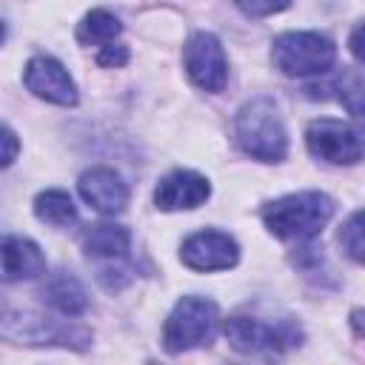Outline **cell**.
<instances>
[{"instance_id":"cell-1","label":"cell","mask_w":365,"mask_h":365,"mask_svg":"<svg viewBox=\"0 0 365 365\" xmlns=\"http://www.w3.org/2000/svg\"><path fill=\"white\" fill-rule=\"evenodd\" d=\"M331 217H334V202L322 191L288 194L262 208V220L268 231L279 240H297V242L314 240L328 225Z\"/></svg>"},{"instance_id":"cell-2","label":"cell","mask_w":365,"mask_h":365,"mask_svg":"<svg viewBox=\"0 0 365 365\" xmlns=\"http://www.w3.org/2000/svg\"><path fill=\"white\" fill-rule=\"evenodd\" d=\"M237 140L245 154L262 163H279L288 151V134L271 97L248 100L237 114Z\"/></svg>"},{"instance_id":"cell-3","label":"cell","mask_w":365,"mask_h":365,"mask_svg":"<svg viewBox=\"0 0 365 365\" xmlns=\"http://www.w3.org/2000/svg\"><path fill=\"white\" fill-rule=\"evenodd\" d=\"M271 60L288 77L325 74L336 60V46L317 31H285L274 37Z\"/></svg>"},{"instance_id":"cell-4","label":"cell","mask_w":365,"mask_h":365,"mask_svg":"<svg viewBox=\"0 0 365 365\" xmlns=\"http://www.w3.org/2000/svg\"><path fill=\"white\" fill-rule=\"evenodd\" d=\"M217 328V305L205 297H182L165 319L163 342L171 354L208 345Z\"/></svg>"},{"instance_id":"cell-5","label":"cell","mask_w":365,"mask_h":365,"mask_svg":"<svg viewBox=\"0 0 365 365\" xmlns=\"http://www.w3.org/2000/svg\"><path fill=\"white\" fill-rule=\"evenodd\" d=\"M308 151L331 165H354L365 160V137L342 120L319 117L305 131Z\"/></svg>"},{"instance_id":"cell-6","label":"cell","mask_w":365,"mask_h":365,"mask_svg":"<svg viewBox=\"0 0 365 365\" xmlns=\"http://www.w3.org/2000/svg\"><path fill=\"white\" fill-rule=\"evenodd\" d=\"M182 63H185L191 83L200 86L202 91H222L225 88L228 60H225L222 43L214 34L197 31L194 37H188V43L182 48Z\"/></svg>"},{"instance_id":"cell-7","label":"cell","mask_w":365,"mask_h":365,"mask_svg":"<svg viewBox=\"0 0 365 365\" xmlns=\"http://www.w3.org/2000/svg\"><path fill=\"white\" fill-rule=\"evenodd\" d=\"M222 334L228 339V345L240 354H277L288 345L297 342V331L288 328V325H265L259 319H251V317H231L225 319L222 325Z\"/></svg>"},{"instance_id":"cell-8","label":"cell","mask_w":365,"mask_h":365,"mask_svg":"<svg viewBox=\"0 0 365 365\" xmlns=\"http://www.w3.org/2000/svg\"><path fill=\"white\" fill-rule=\"evenodd\" d=\"M23 83L40 100H48V103H57V106H74L77 103V86L68 77L66 66L54 57H46V54L31 57L26 63Z\"/></svg>"},{"instance_id":"cell-9","label":"cell","mask_w":365,"mask_h":365,"mask_svg":"<svg viewBox=\"0 0 365 365\" xmlns=\"http://www.w3.org/2000/svg\"><path fill=\"white\" fill-rule=\"evenodd\" d=\"M180 257L191 271H228L237 265L240 248L222 231H197L182 242Z\"/></svg>"},{"instance_id":"cell-10","label":"cell","mask_w":365,"mask_h":365,"mask_svg":"<svg viewBox=\"0 0 365 365\" xmlns=\"http://www.w3.org/2000/svg\"><path fill=\"white\" fill-rule=\"evenodd\" d=\"M211 185L202 174L177 168L165 174L154 191V202L160 211H182V208H197L208 200Z\"/></svg>"},{"instance_id":"cell-11","label":"cell","mask_w":365,"mask_h":365,"mask_svg":"<svg viewBox=\"0 0 365 365\" xmlns=\"http://www.w3.org/2000/svg\"><path fill=\"white\" fill-rule=\"evenodd\" d=\"M80 197L100 214H120L128 205V188L111 168H88L80 174Z\"/></svg>"},{"instance_id":"cell-12","label":"cell","mask_w":365,"mask_h":365,"mask_svg":"<svg viewBox=\"0 0 365 365\" xmlns=\"http://www.w3.org/2000/svg\"><path fill=\"white\" fill-rule=\"evenodd\" d=\"M6 336L26 339L29 345H71V348H86L91 342V334L83 325H68V322H48L43 317H26L20 322V331H6Z\"/></svg>"},{"instance_id":"cell-13","label":"cell","mask_w":365,"mask_h":365,"mask_svg":"<svg viewBox=\"0 0 365 365\" xmlns=\"http://www.w3.org/2000/svg\"><path fill=\"white\" fill-rule=\"evenodd\" d=\"M46 271V257L37 242L26 237H3V279H34Z\"/></svg>"},{"instance_id":"cell-14","label":"cell","mask_w":365,"mask_h":365,"mask_svg":"<svg viewBox=\"0 0 365 365\" xmlns=\"http://www.w3.org/2000/svg\"><path fill=\"white\" fill-rule=\"evenodd\" d=\"M131 237L123 225L114 222H94L83 231V251L94 259H120L125 257Z\"/></svg>"},{"instance_id":"cell-15","label":"cell","mask_w":365,"mask_h":365,"mask_svg":"<svg viewBox=\"0 0 365 365\" xmlns=\"http://www.w3.org/2000/svg\"><path fill=\"white\" fill-rule=\"evenodd\" d=\"M43 299H46L54 311H60V314H66V317H80V314L86 311V305H88L83 285H80L74 277H68V274L51 277V279L46 282V288H43Z\"/></svg>"},{"instance_id":"cell-16","label":"cell","mask_w":365,"mask_h":365,"mask_svg":"<svg viewBox=\"0 0 365 365\" xmlns=\"http://www.w3.org/2000/svg\"><path fill=\"white\" fill-rule=\"evenodd\" d=\"M120 20L111 14V11H106V9H94V11H88L86 17H83V23L77 26V40L83 43V46H108V43H114V37L120 34Z\"/></svg>"},{"instance_id":"cell-17","label":"cell","mask_w":365,"mask_h":365,"mask_svg":"<svg viewBox=\"0 0 365 365\" xmlns=\"http://www.w3.org/2000/svg\"><path fill=\"white\" fill-rule=\"evenodd\" d=\"M34 214H37L40 222H48L54 228H66V225H71L77 220V208H74L71 197L66 191H57V188L37 194Z\"/></svg>"},{"instance_id":"cell-18","label":"cell","mask_w":365,"mask_h":365,"mask_svg":"<svg viewBox=\"0 0 365 365\" xmlns=\"http://www.w3.org/2000/svg\"><path fill=\"white\" fill-rule=\"evenodd\" d=\"M336 91L345 111L365 128V68H345L336 77Z\"/></svg>"},{"instance_id":"cell-19","label":"cell","mask_w":365,"mask_h":365,"mask_svg":"<svg viewBox=\"0 0 365 365\" xmlns=\"http://www.w3.org/2000/svg\"><path fill=\"white\" fill-rule=\"evenodd\" d=\"M339 245L354 262H365V208L354 211L339 228Z\"/></svg>"},{"instance_id":"cell-20","label":"cell","mask_w":365,"mask_h":365,"mask_svg":"<svg viewBox=\"0 0 365 365\" xmlns=\"http://www.w3.org/2000/svg\"><path fill=\"white\" fill-rule=\"evenodd\" d=\"M248 17H265V14H274V11H282L288 9L291 0H234Z\"/></svg>"},{"instance_id":"cell-21","label":"cell","mask_w":365,"mask_h":365,"mask_svg":"<svg viewBox=\"0 0 365 365\" xmlns=\"http://www.w3.org/2000/svg\"><path fill=\"white\" fill-rule=\"evenodd\" d=\"M97 63H100L103 68H120V66L128 63V48H125L123 43H108V46L100 48Z\"/></svg>"},{"instance_id":"cell-22","label":"cell","mask_w":365,"mask_h":365,"mask_svg":"<svg viewBox=\"0 0 365 365\" xmlns=\"http://www.w3.org/2000/svg\"><path fill=\"white\" fill-rule=\"evenodd\" d=\"M348 46H351V54L359 60V63H365V20L351 31V37H348Z\"/></svg>"},{"instance_id":"cell-23","label":"cell","mask_w":365,"mask_h":365,"mask_svg":"<svg viewBox=\"0 0 365 365\" xmlns=\"http://www.w3.org/2000/svg\"><path fill=\"white\" fill-rule=\"evenodd\" d=\"M3 140H6V154H3V165L9 168V165L14 163V157H17V134H14V131H11L9 125H6V128H3Z\"/></svg>"},{"instance_id":"cell-24","label":"cell","mask_w":365,"mask_h":365,"mask_svg":"<svg viewBox=\"0 0 365 365\" xmlns=\"http://www.w3.org/2000/svg\"><path fill=\"white\" fill-rule=\"evenodd\" d=\"M351 319H354V328L365 336V311H354V317H351Z\"/></svg>"}]
</instances>
